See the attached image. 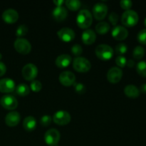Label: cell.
<instances>
[{
    "label": "cell",
    "mask_w": 146,
    "mask_h": 146,
    "mask_svg": "<svg viewBox=\"0 0 146 146\" xmlns=\"http://www.w3.org/2000/svg\"><path fill=\"white\" fill-rule=\"evenodd\" d=\"M93 22V16L88 9H82L78 12L76 17L77 25L81 29H87L91 27Z\"/></svg>",
    "instance_id": "obj_1"
},
{
    "label": "cell",
    "mask_w": 146,
    "mask_h": 146,
    "mask_svg": "<svg viewBox=\"0 0 146 146\" xmlns=\"http://www.w3.org/2000/svg\"><path fill=\"white\" fill-rule=\"evenodd\" d=\"M95 54L100 59L103 61H108L113 56V50L112 47L108 44H99L96 48Z\"/></svg>",
    "instance_id": "obj_2"
},
{
    "label": "cell",
    "mask_w": 146,
    "mask_h": 146,
    "mask_svg": "<svg viewBox=\"0 0 146 146\" xmlns=\"http://www.w3.org/2000/svg\"><path fill=\"white\" fill-rule=\"evenodd\" d=\"M139 17L136 11L134 10H127L124 11L121 17V22L124 26L131 27L135 26L138 23Z\"/></svg>",
    "instance_id": "obj_3"
},
{
    "label": "cell",
    "mask_w": 146,
    "mask_h": 146,
    "mask_svg": "<svg viewBox=\"0 0 146 146\" xmlns=\"http://www.w3.org/2000/svg\"><path fill=\"white\" fill-rule=\"evenodd\" d=\"M73 67L74 70L80 73H86L91 68V64L87 58L84 57H76L73 61Z\"/></svg>",
    "instance_id": "obj_4"
},
{
    "label": "cell",
    "mask_w": 146,
    "mask_h": 146,
    "mask_svg": "<svg viewBox=\"0 0 146 146\" xmlns=\"http://www.w3.org/2000/svg\"><path fill=\"white\" fill-rule=\"evenodd\" d=\"M14 46L16 51L19 54L26 55L30 53L31 45L29 41L24 38H18L14 43Z\"/></svg>",
    "instance_id": "obj_5"
},
{
    "label": "cell",
    "mask_w": 146,
    "mask_h": 146,
    "mask_svg": "<svg viewBox=\"0 0 146 146\" xmlns=\"http://www.w3.org/2000/svg\"><path fill=\"white\" fill-rule=\"evenodd\" d=\"M61 135L58 130L51 128L48 130L44 134V141L48 145L55 146L59 142Z\"/></svg>",
    "instance_id": "obj_6"
},
{
    "label": "cell",
    "mask_w": 146,
    "mask_h": 146,
    "mask_svg": "<svg viewBox=\"0 0 146 146\" xmlns=\"http://www.w3.org/2000/svg\"><path fill=\"white\" fill-rule=\"evenodd\" d=\"M21 74L27 81H34L38 75V68L34 64H27L23 67Z\"/></svg>",
    "instance_id": "obj_7"
},
{
    "label": "cell",
    "mask_w": 146,
    "mask_h": 146,
    "mask_svg": "<svg viewBox=\"0 0 146 146\" xmlns=\"http://www.w3.org/2000/svg\"><path fill=\"white\" fill-rule=\"evenodd\" d=\"M71 116L68 112L66 111H58L54 113L53 121L58 125H65L69 123Z\"/></svg>",
    "instance_id": "obj_8"
},
{
    "label": "cell",
    "mask_w": 146,
    "mask_h": 146,
    "mask_svg": "<svg viewBox=\"0 0 146 146\" xmlns=\"http://www.w3.org/2000/svg\"><path fill=\"white\" fill-rule=\"evenodd\" d=\"M108 14V7L104 3H96L93 7V14L96 20H103Z\"/></svg>",
    "instance_id": "obj_9"
},
{
    "label": "cell",
    "mask_w": 146,
    "mask_h": 146,
    "mask_svg": "<svg viewBox=\"0 0 146 146\" xmlns=\"http://www.w3.org/2000/svg\"><path fill=\"white\" fill-rule=\"evenodd\" d=\"M0 104L7 110H14L18 106V101L11 95L3 96L0 99Z\"/></svg>",
    "instance_id": "obj_10"
},
{
    "label": "cell",
    "mask_w": 146,
    "mask_h": 146,
    "mask_svg": "<svg viewBox=\"0 0 146 146\" xmlns=\"http://www.w3.org/2000/svg\"><path fill=\"white\" fill-rule=\"evenodd\" d=\"M123 77V71L119 67H112L107 73V79L111 84H117Z\"/></svg>",
    "instance_id": "obj_11"
},
{
    "label": "cell",
    "mask_w": 146,
    "mask_h": 146,
    "mask_svg": "<svg viewBox=\"0 0 146 146\" xmlns=\"http://www.w3.org/2000/svg\"><path fill=\"white\" fill-rule=\"evenodd\" d=\"M58 79L64 86H71L76 82V76L71 71H65L60 74Z\"/></svg>",
    "instance_id": "obj_12"
},
{
    "label": "cell",
    "mask_w": 146,
    "mask_h": 146,
    "mask_svg": "<svg viewBox=\"0 0 146 146\" xmlns=\"http://www.w3.org/2000/svg\"><path fill=\"white\" fill-rule=\"evenodd\" d=\"M58 38L64 42H70L75 38V32L69 27H64L57 32Z\"/></svg>",
    "instance_id": "obj_13"
},
{
    "label": "cell",
    "mask_w": 146,
    "mask_h": 146,
    "mask_svg": "<svg viewBox=\"0 0 146 146\" xmlns=\"http://www.w3.org/2000/svg\"><path fill=\"white\" fill-rule=\"evenodd\" d=\"M15 82L11 78H2L0 80V92L9 94L15 90Z\"/></svg>",
    "instance_id": "obj_14"
},
{
    "label": "cell",
    "mask_w": 146,
    "mask_h": 146,
    "mask_svg": "<svg viewBox=\"0 0 146 146\" xmlns=\"http://www.w3.org/2000/svg\"><path fill=\"white\" fill-rule=\"evenodd\" d=\"M111 35L118 41L125 40L128 36V31L125 27L123 26H115L111 31Z\"/></svg>",
    "instance_id": "obj_15"
},
{
    "label": "cell",
    "mask_w": 146,
    "mask_h": 146,
    "mask_svg": "<svg viewBox=\"0 0 146 146\" xmlns=\"http://www.w3.org/2000/svg\"><path fill=\"white\" fill-rule=\"evenodd\" d=\"M2 19L7 24H14L18 20L19 14L14 9H8L2 13Z\"/></svg>",
    "instance_id": "obj_16"
},
{
    "label": "cell",
    "mask_w": 146,
    "mask_h": 146,
    "mask_svg": "<svg viewBox=\"0 0 146 146\" xmlns=\"http://www.w3.org/2000/svg\"><path fill=\"white\" fill-rule=\"evenodd\" d=\"M21 115L17 111H11L7 114L5 117V123L9 127H15L19 123Z\"/></svg>",
    "instance_id": "obj_17"
},
{
    "label": "cell",
    "mask_w": 146,
    "mask_h": 146,
    "mask_svg": "<svg viewBox=\"0 0 146 146\" xmlns=\"http://www.w3.org/2000/svg\"><path fill=\"white\" fill-rule=\"evenodd\" d=\"M83 43L86 45H91L95 42L96 39V34L95 31L90 29H87L84 31L81 36Z\"/></svg>",
    "instance_id": "obj_18"
},
{
    "label": "cell",
    "mask_w": 146,
    "mask_h": 146,
    "mask_svg": "<svg viewBox=\"0 0 146 146\" xmlns=\"http://www.w3.org/2000/svg\"><path fill=\"white\" fill-rule=\"evenodd\" d=\"M52 16L57 21H62L68 16V11L64 7H56L52 11Z\"/></svg>",
    "instance_id": "obj_19"
},
{
    "label": "cell",
    "mask_w": 146,
    "mask_h": 146,
    "mask_svg": "<svg viewBox=\"0 0 146 146\" xmlns=\"http://www.w3.org/2000/svg\"><path fill=\"white\" fill-rule=\"evenodd\" d=\"M72 61V58L68 54H61L56 58L55 64L58 68H64L70 65Z\"/></svg>",
    "instance_id": "obj_20"
},
{
    "label": "cell",
    "mask_w": 146,
    "mask_h": 146,
    "mask_svg": "<svg viewBox=\"0 0 146 146\" xmlns=\"http://www.w3.org/2000/svg\"><path fill=\"white\" fill-rule=\"evenodd\" d=\"M37 125V121L36 118L33 116H27L24 118L23 121V127L25 131L31 132L36 128Z\"/></svg>",
    "instance_id": "obj_21"
},
{
    "label": "cell",
    "mask_w": 146,
    "mask_h": 146,
    "mask_svg": "<svg viewBox=\"0 0 146 146\" xmlns=\"http://www.w3.org/2000/svg\"><path fill=\"white\" fill-rule=\"evenodd\" d=\"M124 94L128 98H136L139 96L140 91L135 86L129 84L124 88Z\"/></svg>",
    "instance_id": "obj_22"
},
{
    "label": "cell",
    "mask_w": 146,
    "mask_h": 146,
    "mask_svg": "<svg viewBox=\"0 0 146 146\" xmlns=\"http://www.w3.org/2000/svg\"><path fill=\"white\" fill-rule=\"evenodd\" d=\"M111 27L108 23L106 22V21H101V22L98 23L96 26V31L98 34H101V35H104L106 34L108 31L110 30Z\"/></svg>",
    "instance_id": "obj_23"
},
{
    "label": "cell",
    "mask_w": 146,
    "mask_h": 146,
    "mask_svg": "<svg viewBox=\"0 0 146 146\" xmlns=\"http://www.w3.org/2000/svg\"><path fill=\"white\" fill-rule=\"evenodd\" d=\"M30 88L26 84H19L16 86V93L20 96H26L30 93Z\"/></svg>",
    "instance_id": "obj_24"
},
{
    "label": "cell",
    "mask_w": 146,
    "mask_h": 146,
    "mask_svg": "<svg viewBox=\"0 0 146 146\" xmlns=\"http://www.w3.org/2000/svg\"><path fill=\"white\" fill-rule=\"evenodd\" d=\"M65 4L71 11H77L81 6V2L79 0H66Z\"/></svg>",
    "instance_id": "obj_25"
},
{
    "label": "cell",
    "mask_w": 146,
    "mask_h": 146,
    "mask_svg": "<svg viewBox=\"0 0 146 146\" xmlns=\"http://www.w3.org/2000/svg\"><path fill=\"white\" fill-rule=\"evenodd\" d=\"M145 55V49L141 46H137L133 51V56L137 60H140Z\"/></svg>",
    "instance_id": "obj_26"
},
{
    "label": "cell",
    "mask_w": 146,
    "mask_h": 146,
    "mask_svg": "<svg viewBox=\"0 0 146 146\" xmlns=\"http://www.w3.org/2000/svg\"><path fill=\"white\" fill-rule=\"evenodd\" d=\"M136 71L141 76L146 77V61H141L137 64Z\"/></svg>",
    "instance_id": "obj_27"
},
{
    "label": "cell",
    "mask_w": 146,
    "mask_h": 146,
    "mask_svg": "<svg viewBox=\"0 0 146 146\" xmlns=\"http://www.w3.org/2000/svg\"><path fill=\"white\" fill-rule=\"evenodd\" d=\"M27 33H28V27L24 24L19 25L16 30V35L18 38H21L24 36L27 35Z\"/></svg>",
    "instance_id": "obj_28"
},
{
    "label": "cell",
    "mask_w": 146,
    "mask_h": 146,
    "mask_svg": "<svg viewBox=\"0 0 146 146\" xmlns=\"http://www.w3.org/2000/svg\"><path fill=\"white\" fill-rule=\"evenodd\" d=\"M42 88V84L38 80H34L31 81V85H30V89L34 92H39Z\"/></svg>",
    "instance_id": "obj_29"
},
{
    "label": "cell",
    "mask_w": 146,
    "mask_h": 146,
    "mask_svg": "<svg viewBox=\"0 0 146 146\" xmlns=\"http://www.w3.org/2000/svg\"><path fill=\"white\" fill-rule=\"evenodd\" d=\"M128 51V46L124 43H120L117 44L115 46V52L117 54H120V56H122L123 54H125Z\"/></svg>",
    "instance_id": "obj_30"
},
{
    "label": "cell",
    "mask_w": 146,
    "mask_h": 146,
    "mask_svg": "<svg viewBox=\"0 0 146 146\" xmlns=\"http://www.w3.org/2000/svg\"><path fill=\"white\" fill-rule=\"evenodd\" d=\"M74 88L76 92L78 94H84L86 91L85 85L83 84L82 83H76L75 82L74 84Z\"/></svg>",
    "instance_id": "obj_31"
},
{
    "label": "cell",
    "mask_w": 146,
    "mask_h": 146,
    "mask_svg": "<svg viewBox=\"0 0 146 146\" xmlns=\"http://www.w3.org/2000/svg\"><path fill=\"white\" fill-rule=\"evenodd\" d=\"M71 52L74 55L76 56H79L81 54L83 53V48L80 44H74L72 47H71Z\"/></svg>",
    "instance_id": "obj_32"
},
{
    "label": "cell",
    "mask_w": 146,
    "mask_h": 146,
    "mask_svg": "<svg viewBox=\"0 0 146 146\" xmlns=\"http://www.w3.org/2000/svg\"><path fill=\"white\" fill-rule=\"evenodd\" d=\"M137 39L141 44H146V29H143L139 31L137 36Z\"/></svg>",
    "instance_id": "obj_33"
},
{
    "label": "cell",
    "mask_w": 146,
    "mask_h": 146,
    "mask_svg": "<svg viewBox=\"0 0 146 146\" xmlns=\"http://www.w3.org/2000/svg\"><path fill=\"white\" fill-rule=\"evenodd\" d=\"M126 62L127 60L125 58V56H118L115 58V64H117V66H118L121 68H123L126 66Z\"/></svg>",
    "instance_id": "obj_34"
},
{
    "label": "cell",
    "mask_w": 146,
    "mask_h": 146,
    "mask_svg": "<svg viewBox=\"0 0 146 146\" xmlns=\"http://www.w3.org/2000/svg\"><path fill=\"white\" fill-rule=\"evenodd\" d=\"M51 121H52L51 117L50 115H45L41 118V119H40V123L43 126H48L51 123Z\"/></svg>",
    "instance_id": "obj_35"
},
{
    "label": "cell",
    "mask_w": 146,
    "mask_h": 146,
    "mask_svg": "<svg viewBox=\"0 0 146 146\" xmlns=\"http://www.w3.org/2000/svg\"><path fill=\"white\" fill-rule=\"evenodd\" d=\"M118 19H119V16L115 11H113L110 14L109 17H108V19H109L110 22L113 24V26L116 25V24L118 21Z\"/></svg>",
    "instance_id": "obj_36"
},
{
    "label": "cell",
    "mask_w": 146,
    "mask_h": 146,
    "mask_svg": "<svg viewBox=\"0 0 146 146\" xmlns=\"http://www.w3.org/2000/svg\"><path fill=\"white\" fill-rule=\"evenodd\" d=\"M120 5H121V8L127 11V10H129L132 7L133 2L131 0H121L120 1Z\"/></svg>",
    "instance_id": "obj_37"
},
{
    "label": "cell",
    "mask_w": 146,
    "mask_h": 146,
    "mask_svg": "<svg viewBox=\"0 0 146 146\" xmlns=\"http://www.w3.org/2000/svg\"><path fill=\"white\" fill-rule=\"evenodd\" d=\"M6 71H7V67H6L5 64L0 61V76H2L3 75H4Z\"/></svg>",
    "instance_id": "obj_38"
},
{
    "label": "cell",
    "mask_w": 146,
    "mask_h": 146,
    "mask_svg": "<svg viewBox=\"0 0 146 146\" xmlns=\"http://www.w3.org/2000/svg\"><path fill=\"white\" fill-rule=\"evenodd\" d=\"M64 3H65L64 0H54V4L56 7H61Z\"/></svg>",
    "instance_id": "obj_39"
},
{
    "label": "cell",
    "mask_w": 146,
    "mask_h": 146,
    "mask_svg": "<svg viewBox=\"0 0 146 146\" xmlns=\"http://www.w3.org/2000/svg\"><path fill=\"white\" fill-rule=\"evenodd\" d=\"M126 65L128 66V67H130V68H132V67H133L134 66H135V61L132 59L128 60L126 62Z\"/></svg>",
    "instance_id": "obj_40"
},
{
    "label": "cell",
    "mask_w": 146,
    "mask_h": 146,
    "mask_svg": "<svg viewBox=\"0 0 146 146\" xmlns=\"http://www.w3.org/2000/svg\"><path fill=\"white\" fill-rule=\"evenodd\" d=\"M139 91L143 94H146V84H143L141 86Z\"/></svg>",
    "instance_id": "obj_41"
},
{
    "label": "cell",
    "mask_w": 146,
    "mask_h": 146,
    "mask_svg": "<svg viewBox=\"0 0 146 146\" xmlns=\"http://www.w3.org/2000/svg\"><path fill=\"white\" fill-rule=\"evenodd\" d=\"M144 24H145V26L146 27V18L145 19V20H144Z\"/></svg>",
    "instance_id": "obj_42"
},
{
    "label": "cell",
    "mask_w": 146,
    "mask_h": 146,
    "mask_svg": "<svg viewBox=\"0 0 146 146\" xmlns=\"http://www.w3.org/2000/svg\"><path fill=\"white\" fill-rule=\"evenodd\" d=\"M1 58H2V55H1V54L0 53V60L1 59Z\"/></svg>",
    "instance_id": "obj_43"
}]
</instances>
